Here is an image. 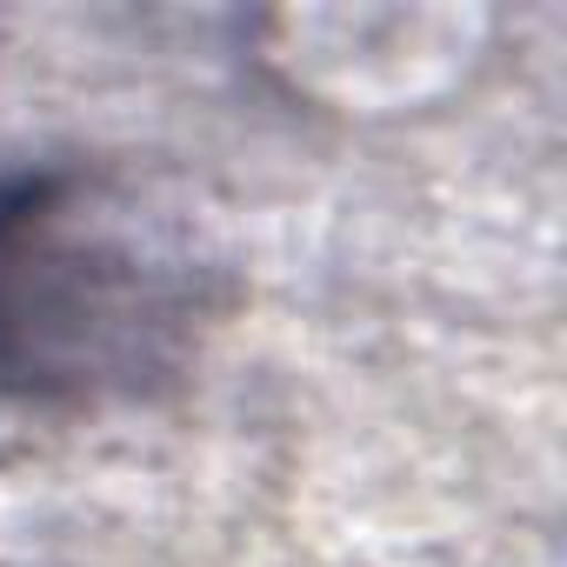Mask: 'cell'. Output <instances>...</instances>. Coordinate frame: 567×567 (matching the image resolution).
<instances>
[{"label": "cell", "instance_id": "obj_1", "mask_svg": "<svg viewBox=\"0 0 567 567\" xmlns=\"http://www.w3.org/2000/svg\"><path fill=\"white\" fill-rule=\"evenodd\" d=\"M167 280H147L121 247L81 234L54 181L0 200V368L28 388H94L147 368V341L174 328Z\"/></svg>", "mask_w": 567, "mask_h": 567}]
</instances>
